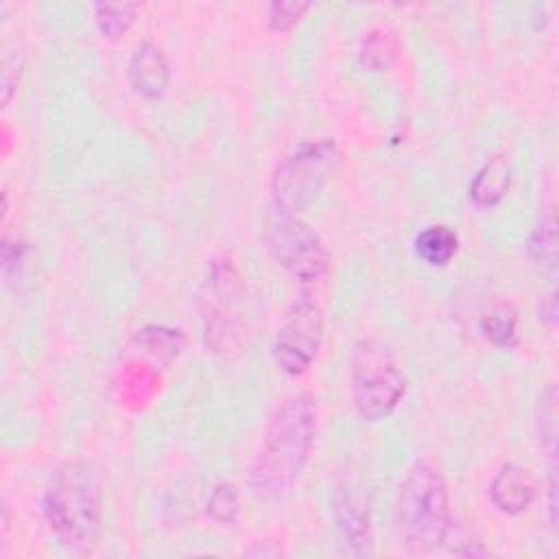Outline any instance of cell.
Here are the masks:
<instances>
[{
  "mask_svg": "<svg viewBox=\"0 0 559 559\" xmlns=\"http://www.w3.org/2000/svg\"><path fill=\"white\" fill-rule=\"evenodd\" d=\"M511 183V166L502 155H496L483 164L469 183V199L476 205H496Z\"/></svg>",
  "mask_w": 559,
  "mask_h": 559,
  "instance_id": "cell-12",
  "label": "cell"
},
{
  "mask_svg": "<svg viewBox=\"0 0 559 559\" xmlns=\"http://www.w3.org/2000/svg\"><path fill=\"white\" fill-rule=\"evenodd\" d=\"M459 249L456 234L445 225H430L415 238V253L430 266H445Z\"/></svg>",
  "mask_w": 559,
  "mask_h": 559,
  "instance_id": "cell-13",
  "label": "cell"
},
{
  "mask_svg": "<svg viewBox=\"0 0 559 559\" xmlns=\"http://www.w3.org/2000/svg\"><path fill=\"white\" fill-rule=\"evenodd\" d=\"M404 376L378 341H360L352 354V397L365 421L389 417L404 397Z\"/></svg>",
  "mask_w": 559,
  "mask_h": 559,
  "instance_id": "cell-5",
  "label": "cell"
},
{
  "mask_svg": "<svg viewBox=\"0 0 559 559\" xmlns=\"http://www.w3.org/2000/svg\"><path fill=\"white\" fill-rule=\"evenodd\" d=\"M266 240L275 260L290 271L301 286H314L325 277L330 262L328 251L301 218L275 214L269 223Z\"/></svg>",
  "mask_w": 559,
  "mask_h": 559,
  "instance_id": "cell-8",
  "label": "cell"
},
{
  "mask_svg": "<svg viewBox=\"0 0 559 559\" xmlns=\"http://www.w3.org/2000/svg\"><path fill=\"white\" fill-rule=\"evenodd\" d=\"M127 74H129L131 87L140 96L151 98V100L164 96V92L168 90V83H170L168 61H166L164 52L151 41H144L133 50V55L129 59Z\"/></svg>",
  "mask_w": 559,
  "mask_h": 559,
  "instance_id": "cell-10",
  "label": "cell"
},
{
  "mask_svg": "<svg viewBox=\"0 0 559 559\" xmlns=\"http://www.w3.org/2000/svg\"><path fill=\"white\" fill-rule=\"evenodd\" d=\"M334 515L341 546L347 555L365 557L371 552V511L365 489L352 480L334 489Z\"/></svg>",
  "mask_w": 559,
  "mask_h": 559,
  "instance_id": "cell-9",
  "label": "cell"
},
{
  "mask_svg": "<svg viewBox=\"0 0 559 559\" xmlns=\"http://www.w3.org/2000/svg\"><path fill=\"white\" fill-rule=\"evenodd\" d=\"M135 11H138V4H131V2L96 4L94 20H96V26L103 33V37L116 39L129 31V26L135 20Z\"/></svg>",
  "mask_w": 559,
  "mask_h": 559,
  "instance_id": "cell-16",
  "label": "cell"
},
{
  "mask_svg": "<svg viewBox=\"0 0 559 559\" xmlns=\"http://www.w3.org/2000/svg\"><path fill=\"white\" fill-rule=\"evenodd\" d=\"M526 251L531 262L544 273L552 275L557 271V229L550 212L539 216V221L535 223L526 242Z\"/></svg>",
  "mask_w": 559,
  "mask_h": 559,
  "instance_id": "cell-14",
  "label": "cell"
},
{
  "mask_svg": "<svg viewBox=\"0 0 559 559\" xmlns=\"http://www.w3.org/2000/svg\"><path fill=\"white\" fill-rule=\"evenodd\" d=\"M537 435L542 441V448H546L550 463L555 461V450H557V391L550 384L539 402H537Z\"/></svg>",
  "mask_w": 559,
  "mask_h": 559,
  "instance_id": "cell-18",
  "label": "cell"
},
{
  "mask_svg": "<svg viewBox=\"0 0 559 559\" xmlns=\"http://www.w3.org/2000/svg\"><path fill=\"white\" fill-rule=\"evenodd\" d=\"M395 57V39L391 33L376 28L360 41V63L369 70H384Z\"/></svg>",
  "mask_w": 559,
  "mask_h": 559,
  "instance_id": "cell-17",
  "label": "cell"
},
{
  "mask_svg": "<svg viewBox=\"0 0 559 559\" xmlns=\"http://www.w3.org/2000/svg\"><path fill=\"white\" fill-rule=\"evenodd\" d=\"M489 498L498 511L507 515H518L526 511L535 500V483L524 467L507 463L491 478Z\"/></svg>",
  "mask_w": 559,
  "mask_h": 559,
  "instance_id": "cell-11",
  "label": "cell"
},
{
  "mask_svg": "<svg viewBox=\"0 0 559 559\" xmlns=\"http://www.w3.org/2000/svg\"><path fill=\"white\" fill-rule=\"evenodd\" d=\"M317 435V400L308 393L284 400L271 415L249 483L262 498L290 491L301 476Z\"/></svg>",
  "mask_w": 559,
  "mask_h": 559,
  "instance_id": "cell-1",
  "label": "cell"
},
{
  "mask_svg": "<svg viewBox=\"0 0 559 559\" xmlns=\"http://www.w3.org/2000/svg\"><path fill=\"white\" fill-rule=\"evenodd\" d=\"M341 164L334 140L304 142L286 155L271 179V197L277 214L297 216L321 192L325 181Z\"/></svg>",
  "mask_w": 559,
  "mask_h": 559,
  "instance_id": "cell-4",
  "label": "cell"
},
{
  "mask_svg": "<svg viewBox=\"0 0 559 559\" xmlns=\"http://www.w3.org/2000/svg\"><path fill=\"white\" fill-rule=\"evenodd\" d=\"M308 9V4L304 2H273L271 11H269V22L273 31H286L290 28L301 13Z\"/></svg>",
  "mask_w": 559,
  "mask_h": 559,
  "instance_id": "cell-20",
  "label": "cell"
},
{
  "mask_svg": "<svg viewBox=\"0 0 559 559\" xmlns=\"http://www.w3.org/2000/svg\"><path fill=\"white\" fill-rule=\"evenodd\" d=\"M515 325H518V312L509 304H496L491 306L483 319H480V330L483 334L500 347H509L515 341Z\"/></svg>",
  "mask_w": 559,
  "mask_h": 559,
  "instance_id": "cell-15",
  "label": "cell"
},
{
  "mask_svg": "<svg viewBox=\"0 0 559 559\" xmlns=\"http://www.w3.org/2000/svg\"><path fill=\"white\" fill-rule=\"evenodd\" d=\"M242 299L245 288L238 271L225 260H214L201 284L199 306L207 343L216 352L236 345L242 328Z\"/></svg>",
  "mask_w": 559,
  "mask_h": 559,
  "instance_id": "cell-7",
  "label": "cell"
},
{
  "mask_svg": "<svg viewBox=\"0 0 559 559\" xmlns=\"http://www.w3.org/2000/svg\"><path fill=\"white\" fill-rule=\"evenodd\" d=\"M400 539L426 552L445 542L450 526V493L441 469L430 461H417L404 476L395 500Z\"/></svg>",
  "mask_w": 559,
  "mask_h": 559,
  "instance_id": "cell-3",
  "label": "cell"
},
{
  "mask_svg": "<svg viewBox=\"0 0 559 559\" xmlns=\"http://www.w3.org/2000/svg\"><path fill=\"white\" fill-rule=\"evenodd\" d=\"M323 336V306L314 286H301L288 306L273 343L275 365L288 376H301L317 358Z\"/></svg>",
  "mask_w": 559,
  "mask_h": 559,
  "instance_id": "cell-6",
  "label": "cell"
},
{
  "mask_svg": "<svg viewBox=\"0 0 559 559\" xmlns=\"http://www.w3.org/2000/svg\"><path fill=\"white\" fill-rule=\"evenodd\" d=\"M41 509L61 544L70 548L92 544L103 522V489L96 472L83 461L59 465L44 489Z\"/></svg>",
  "mask_w": 559,
  "mask_h": 559,
  "instance_id": "cell-2",
  "label": "cell"
},
{
  "mask_svg": "<svg viewBox=\"0 0 559 559\" xmlns=\"http://www.w3.org/2000/svg\"><path fill=\"white\" fill-rule=\"evenodd\" d=\"M207 515L221 524H234L240 511L238 489L231 483H218L207 498Z\"/></svg>",
  "mask_w": 559,
  "mask_h": 559,
  "instance_id": "cell-19",
  "label": "cell"
},
{
  "mask_svg": "<svg viewBox=\"0 0 559 559\" xmlns=\"http://www.w3.org/2000/svg\"><path fill=\"white\" fill-rule=\"evenodd\" d=\"M539 319L546 323V325H555L557 321V299H555V293H550L544 301H542V308H539Z\"/></svg>",
  "mask_w": 559,
  "mask_h": 559,
  "instance_id": "cell-21",
  "label": "cell"
}]
</instances>
